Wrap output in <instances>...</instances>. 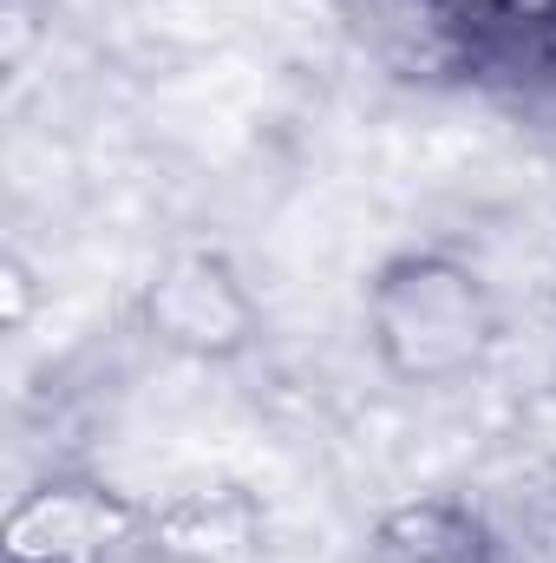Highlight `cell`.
Masks as SVG:
<instances>
[{
    "label": "cell",
    "instance_id": "1",
    "mask_svg": "<svg viewBox=\"0 0 556 563\" xmlns=\"http://www.w3.org/2000/svg\"><path fill=\"white\" fill-rule=\"evenodd\" d=\"M367 341L387 374L413 387H458L498 347V301L452 256H400L367 288Z\"/></svg>",
    "mask_w": 556,
    "mask_h": 563
},
{
    "label": "cell",
    "instance_id": "2",
    "mask_svg": "<svg viewBox=\"0 0 556 563\" xmlns=\"http://www.w3.org/2000/svg\"><path fill=\"white\" fill-rule=\"evenodd\" d=\"M144 531L151 518L105 485H46L13 511L7 551L13 563H112Z\"/></svg>",
    "mask_w": 556,
    "mask_h": 563
},
{
    "label": "cell",
    "instance_id": "3",
    "mask_svg": "<svg viewBox=\"0 0 556 563\" xmlns=\"http://www.w3.org/2000/svg\"><path fill=\"white\" fill-rule=\"evenodd\" d=\"M249 321V295L216 256H177L151 282V328L184 354H236Z\"/></svg>",
    "mask_w": 556,
    "mask_h": 563
},
{
    "label": "cell",
    "instance_id": "4",
    "mask_svg": "<svg viewBox=\"0 0 556 563\" xmlns=\"http://www.w3.org/2000/svg\"><path fill=\"white\" fill-rule=\"evenodd\" d=\"M367 563H491V525L471 498H400L374 518Z\"/></svg>",
    "mask_w": 556,
    "mask_h": 563
}]
</instances>
